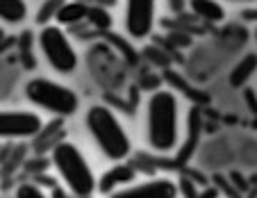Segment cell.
Masks as SVG:
<instances>
[{
	"mask_svg": "<svg viewBox=\"0 0 257 198\" xmlns=\"http://www.w3.org/2000/svg\"><path fill=\"white\" fill-rule=\"evenodd\" d=\"M178 98L171 89H155L148 98V144L155 153L178 150Z\"/></svg>",
	"mask_w": 257,
	"mask_h": 198,
	"instance_id": "cell-1",
	"label": "cell"
},
{
	"mask_svg": "<svg viewBox=\"0 0 257 198\" xmlns=\"http://www.w3.org/2000/svg\"><path fill=\"white\" fill-rule=\"evenodd\" d=\"M89 132H91L96 146L100 148V153L105 155L107 160L112 162H123L130 155L132 144L127 137L125 128L121 126V121L116 119L112 110L107 105H93L87 110L84 116Z\"/></svg>",
	"mask_w": 257,
	"mask_h": 198,
	"instance_id": "cell-2",
	"label": "cell"
},
{
	"mask_svg": "<svg viewBox=\"0 0 257 198\" xmlns=\"http://www.w3.org/2000/svg\"><path fill=\"white\" fill-rule=\"evenodd\" d=\"M53 157V166L57 169L59 178L64 180L66 189L75 198H89L93 191H98V180L93 175L91 166H89L87 157L75 144L64 139L62 144L55 146L50 153Z\"/></svg>",
	"mask_w": 257,
	"mask_h": 198,
	"instance_id": "cell-3",
	"label": "cell"
},
{
	"mask_svg": "<svg viewBox=\"0 0 257 198\" xmlns=\"http://www.w3.org/2000/svg\"><path fill=\"white\" fill-rule=\"evenodd\" d=\"M25 98L32 105L48 110L55 116H73L80 107V98L73 89L64 87V84L48 80V77H34L25 84Z\"/></svg>",
	"mask_w": 257,
	"mask_h": 198,
	"instance_id": "cell-4",
	"label": "cell"
},
{
	"mask_svg": "<svg viewBox=\"0 0 257 198\" xmlns=\"http://www.w3.org/2000/svg\"><path fill=\"white\" fill-rule=\"evenodd\" d=\"M39 48L44 53L46 62L50 64V68H55L57 73H73L78 68V55H75V48L68 41L62 25H46V28H41Z\"/></svg>",
	"mask_w": 257,
	"mask_h": 198,
	"instance_id": "cell-5",
	"label": "cell"
},
{
	"mask_svg": "<svg viewBox=\"0 0 257 198\" xmlns=\"http://www.w3.org/2000/svg\"><path fill=\"white\" fill-rule=\"evenodd\" d=\"M44 128V119L30 110H5L0 114L3 139H34Z\"/></svg>",
	"mask_w": 257,
	"mask_h": 198,
	"instance_id": "cell-6",
	"label": "cell"
},
{
	"mask_svg": "<svg viewBox=\"0 0 257 198\" xmlns=\"http://www.w3.org/2000/svg\"><path fill=\"white\" fill-rule=\"evenodd\" d=\"M157 0H125V32L130 39H146L155 28Z\"/></svg>",
	"mask_w": 257,
	"mask_h": 198,
	"instance_id": "cell-7",
	"label": "cell"
},
{
	"mask_svg": "<svg viewBox=\"0 0 257 198\" xmlns=\"http://www.w3.org/2000/svg\"><path fill=\"white\" fill-rule=\"evenodd\" d=\"M178 182L171 178H151L139 184H127L114 191L109 198H178Z\"/></svg>",
	"mask_w": 257,
	"mask_h": 198,
	"instance_id": "cell-8",
	"label": "cell"
},
{
	"mask_svg": "<svg viewBox=\"0 0 257 198\" xmlns=\"http://www.w3.org/2000/svg\"><path fill=\"white\" fill-rule=\"evenodd\" d=\"M200 135H203V114H200L198 107H191L189 116H187V139L182 146H178L173 160L178 162V166H187V162L194 157L196 148L200 144Z\"/></svg>",
	"mask_w": 257,
	"mask_h": 198,
	"instance_id": "cell-9",
	"label": "cell"
},
{
	"mask_svg": "<svg viewBox=\"0 0 257 198\" xmlns=\"http://www.w3.org/2000/svg\"><path fill=\"white\" fill-rule=\"evenodd\" d=\"M137 180V166L132 162H125V164H114L109 171L100 175L98 180V191L105 193V196H112L114 191H118L121 187H127L130 182Z\"/></svg>",
	"mask_w": 257,
	"mask_h": 198,
	"instance_id": "cell-10",
	"label": "cell"
},
{
	"mask_svg": "<svg viewBox=\"0 0 257 198\" xmlns=\"http://www.w3.org/2000/svg\"><path fill=\"white\" fill-rule=\"evenodd\" d=\"M64 141V119L57 116L48 126L41 128V132L34 137L32 141V153L34 155H48L55 150V146Z\"/></svg>",
	"mask_w": 257,
	"mask_h": 198,
	"instance_id": "cell-11",
	"label": "cell"
},
{
	"mask_svg": "<svg viewBox=\"0 0 257 198\" xmlns=\"http://www.w3.org/2000/svg\"><path fill=\"white\" fill-rule=\"evenodd\" d=\"M255 73H257V53L243 55V57L232 66V71H230V75H228L230 87H234V89L246 87L248 80H250Z\"/></svg>",
	"mask_w": 257,
	"mask_h": 198,
	"instance_id": "cell-12",
	"label": "cell"
},
{
	"mask_svg": "<svg viewBox=\"0 0 257 198\" xmlns=\"http://www.w3.org/2000/svg\"><path fill=\"white\" fill-rule=\"evenodd\" d=\"M89 10L91 7L87 5V3H82V0H73V3H66V5L59 10V14H57V23L62 25H66V28H73V25H78V23H82V21H87L89 19Z\"/></svg>",
	"mask_w": 257,
	"mask_h": 198,
	"instance_id": "cell-13",
	"label": "cell"
},
{
	"mask_svg": "<svg viewBox=\"0 0 257 198\" xmlns=\"http://www.w3.org/2000/svg\"><path fill=\"white\" fill-rule=\"evenodd\" d=\"M189 7L200 21L207 23H221L225 19V12L218 0H189Z\"/></svg>",
	"mask_w": 257,
	"mask_h": 198,
	"instance_id": "cell-14",
	"label": "cell"
},
{
	"mask_svg": "<svg viewBox=\"0 0 257 198\" xmlns=\"http://www.w3.org/2000/svg\"><path fill=\"white\" fill-rule=\"evenodd\" d=\"M28 16V5L25 0H0V19L3 23L19 25Z\"/></svg>",
	"mask_w": 257,
	"mask_h": 198,
	"instance_id": "cell-15",
	"label": "cell"
},
{
	"mask_svg": "<svg viewBox=\"0 0 257 198\" xmlns=\"http://www.w3.org/2000/svg\"><path fill=\"white\" fill-rule=\"evenodd\" d=\"M66 5V0H44V5L39 7V12H37V23L41 25V28H46V25L50 23L53 19H57L59 10Z\"/></svg>",
	"mask_w": 257,
	"mask_h": 198,
	"instance_id": "cell-16",
	"label": "cell"
},
{
	"mask_svg": "<svg viewBox=\"0 0 257 198\" xmlns=\"http://www.w3.org/2000/svg\"><path fill=\"white\" fill-rule=\"evenodd\" d=\"M50 164H53V157H48V155H34V157L25 160L23 169H25V173H30V178H32V175L46 173Z\"/></svg>",
	"mask_w": 257,
	"mask_h": 198,
	"instance_id": "cell-17",
	"label": "cell"
},
{
	"mask_svg": "<svg viewBox=\"0 0 257 198\" xmlns=\"http://www.w3.org/2000/svg\"><path fill=\"white\" fill-rule=\"evenodd\" d=\"M32 37L34 34L30 30H23L19 37V46H21V62L25 68H34V57H32Z\"/></svg>",
	"mask_w": 257,
	"mask_h": 198,
	"instance_id": "cell-18",
	"label": "cell"
},
{
	"mask_svg": "<svg viewBox=\"0 0 257 198\" xmlns=\"http://www.w3.org/2000/svg\"><path fill=\"white\" fill-rule=\"evenodd\" d=\"M212 184H216L218 191H221V196H225V198H243V193L234 187L232 180H230L228 175H223V173H214L212 175Z\"/></svg>",
	"mask_w": 257,
	"mask_h": 198,
	"instance_id": "cell-19",
	"label": "cell"
},
{
	"mask_svg": "<svg viewBox=\"0 0 257 198\" xmlns=\"http://www.w3.org/2000/svg\"><path fill=\"white\" fill-rule=\"evenodd\" d=\"M87 21L91 25H96V28H100V30H107L109 25H112V16H109V12L107 10H102V5L91 7V10H89V19Z\"/></svg>",
	"mask_w": 257,
	"mask_h": 198,
	"instance_id": "cell-20",
	"label": "cell"
},
{
	"mask_svg": "<svg viewBox=\"0 0 257 198\" xmlns=\"http://www.w3.org/2000/svg\"><path fill=\"white\" fill-rule=\"evenodd\" d=\"M178 189H180V196L182 198H198L200 196V189H198V182L191 180L189 175H180L178 178Z\"/></svg>",
	"mask_w": 257,
	"mask_h": 198,
	"instance_id": "cell-21",
	"label": "cell"
},
{
	"mask_svg": "<svg viewBox=\"0 0 257 198\" xmlns=\"http://www.w3.org/2000/svg\"><path fill=\"white\" fill-rule=\"evenodd\" d=\"M16 198H50L37 182H23L16 189Z\"/></svg>",
	"mask_w": 257,
	"mask_h": 198,
	"instance_id": "cell-22",
	"label": "cell"
},
{
	"mask_svg": "<svg viewBox=\"0 0 257 198\" xmlns=\"http://www.w3.org/2000/svg\"><path fill=\"white\" fill-rule=\"evenodd\" d=\"M228 178L232 180V184L239 189V191L246 196L248 191H250V187H252V182H250V178H246V175L241 173V171H230L228 173Z\"/></svg>",
	"mask_w": 257,
	"mask_h": 198,
	"instance_id": "cell-23",
	"label": "cell"
},
{
	"mask_svg": "<svg viewBox=\"0 0 257 198\" xmlns=\"http://www.w3.org/2000/svg\"><path fill=\"white\" fill-rule=\"evenodd\" d=\"M32 180L39 187H48V189H55V187H59V182L53 178V175H46V173H39V175H32Z\"/></svg>",
	"mask_w": 257,
	"mask_h": 198,
	"instance_id": "cell-24",
	"label": "cell"
},
{
	"mask_svg": "<svg viewBox=\"0 0 257 198\" xmlns=\"http://www.w3.org/2000/svg\"><path fill=\"white\" fill-rule=\"evenodd\" d=\"M243 103L248 105V110H250L252 114H257V93H255V89H250V87L243 89Z\"/></svg>",
	"mask_w": 257,
	"mask_h": 198,
	"instance_id": "cell-25",
	"label": "cell"
},
{
	"mask_svg": "<svg viewBox=\"0 0 257 198\" xmlns=\"http://www.w3.org/2000/svg\"><path fill=\"white\" fill-rule=\"evenodd\" d=\"M182 173H185V175H189L191 180H196V182H198V184H203V187H207V184L212 182V180H207V178H205L203 173H200V171H196V169H189V166H182Z\"/></svg>",
	"mask_w": 257,
	"mask_h": 198,
	"instance_id": "cell-26",
	"label": "cell"
},
{
	"mask_svg": "<svg viewBox=\"0 0 257 198\" xmlns=\"http://www.w3.org/2000/svg\"><path fill=\"white\" fill-rule=\"evenodd\" d=\"M218 196H221V191H218L216 184H207V187H203L198 198H218Z\"/></svg>",
	"mask_w": 257,
	"mask_h": 198,
	"instance_id": "cell-27",
	"label": "cell"
},
{
	"mask_svg": "<svg viewBox=\"0 0 257 198\" xmlns=\"http://www.w3.org/2000/svg\"><path fill=\"white\" fill-rule=\"evenodd\" d=\"M241 19L248 21V23H257V7H248V10H243Z\"/></svg>",
	"mask_w": 257,
	"mask_h": 198,
	"instance_id": "cell-28",
	"label": "cell"
},
{
	"mask_svg": "<svg viewBox=\"0 0 257 198\" xmlns=\"http://www.w3.org/2000/svg\"><path fill=\"white\" fill-rule=\"evenodd\" d=\"M169 7H171V12H175V14H182L187 7V0H169Z\"/></svg>",
	"mask_w": 257,
	"mask_h": 198,
	"instance_id": "cell-29",
	"label": "cell"
},
{
	"mask_svg": "<svg viewBox=\"0 0 257 198\" xmlns=\"http://www.w3.org/2000/svg\"><path fill=\"white\" fill-rule=\"evenodd\" d=\"M50 198H68V196L62 187H55V189H50Z\"/></svg>",
	"mask_w": 257,
	"mask_h": 198,
	"instance_id": "cell-30",
	"label": "cell"
},
{
	"mask_svg": "<svg viewBox=\"0 0 257 198\" xmlns=\"http://www.w3.org/2000/svg\"><path fill=\"white\" fill-rule=\"evenodd\" d=\"M250 130H257V114H255V119L250 121Z\"/></svg>",
	"mask_w": 257,
	"mask_h": 198,
	"instance_id": "cell-31",
	"label": "cell"
},
{
	"mask_svg": "<svg viewBox=\"0 0 257 198\" xmlns=\"http://www.w3.org/2000/svg\"><path fill=\"white\" fill-rule=\"evenodd\" d=\"M248 178H250V182H252V184H257V173H252V175H248Z\"/></svg>",
	"mask_w": 257,
	"mask_h": 198,
	"instance_id": "cell-32",
	"label": "cell"
},
{
	"mask_svg": "<svg viewBox=\"0 0 257 198\" xmlns=\"http://www.w3.org/2000/svg\"><path fill=\"white\" fill-rule=\"evenodd\" d=\"M230 3H252V0H230Z\"/></svg>",
	"mask_w": 257,
	"mask_h": 198,
	"instance_id": "cell-33",
	"label": "cell"
},
{
	"mask_svg": "<svg viewBox=\"0 0 257 198\" xmlns=\"http://www.w3.org/2000/svg\"><path fill=\"white\" fill-rule=\"evenodd\" d=\"M255 39H257V28H255Z\"/></svg>",
	"mask_w": 257,
	"mask_h": 198,
	"instance_id": "cell-34",
	"label": "cell"
}]
</instances>
